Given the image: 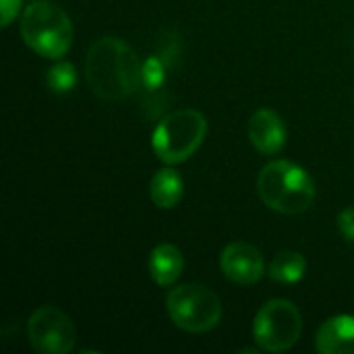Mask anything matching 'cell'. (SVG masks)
Segmentation results:
<instances>
[{"label":"cell","mask_w":354,"mask_h":354,"mask_svg":"<svg viewBox=\"0 0 354 354\" xmlns=\"http://www.w3.org/2000/svg\"><path fill=\"white\" fill-rule=\"evenodd\" d=\"M303 332V315L292 301L272 299L257 311L253 319V340L259 351L286 353Z\"/></svg>","instance_id":"obj_6"},{"label":"cell","mask_w":354,"mask_h":354,"mask_svg":"<svg viewBox=\"0 0 354 354\" xmlns=\"http://www.w3.org/2000/svg\"><path fill=\"white\" fill-rule=\"evenodd\" d=\"M27 338L41 354H68L75 348L77 332L71 317L54 305H41L29 315Z\"/></svg>","instance_id":"obj_7"},{"label":"cell","mask_w":354,"mask_h":354,"mask_svg":"<svg viewBox=\"0 0 354 354\" xmlns=\"http://www.w3.org/2000/svg\"><path fill=\"white\" fill-rule=\"evenodd\" d=\"M305 274H307V261L297 251L278 253L268 268V276L280 284H297L305 278Z\"/></svg>","instance_id":"obj_13"},{"label":"cell","mask_w":354,"mask_h":354,"mask_svg":"<svg viewBox=\"0 0 354 354\" xmlns=\"http://www.w3.org/2000/svg\"><path fill=\"white\" fill-rule=\"evenodd\" d=\"M251 145L263 156H276L284 149L288 133L280 114L272 108H259L253 112L247 124Z\"/></svg>","instance_id":"obj_9"},{"label":"cell","mask_w":354,"mask_h":354,"mask_svg":"<svg viewBox=\"0 0 354 354\" xmlns=\"http://www.w3.org/2000/svg\"><path fill=\"white\" fill-rule=\"evenodd\" d=\"M147 270L158 286H172L185 270V257L176 245L162 243L149 253Z\"/></svg>","instance_id":"obj_11"},{"label":"cell","mask_w":354,"mask_h":354,"mask_svg":"<svg viewBox=\"0 0 354 354\" xmlns=\"http://www.w3.org/2000/svg\"><path fill=\"white\" fill-rule=\"evenodd\" d=\"M166 311L172 324L189 334H205L222 319L218 295L201 284H180L166 295Z\"/></svg>","instance_id":"obj_5"},{"label":"cell","mask_w":354,"mask_h":354,"mask_svg":"<svg viewBox=\"0 0 354 354\" xmlns=\"http://www.w3.org/2000/svg\"><path fill=\"white\" fill-rule=\"evenodd\" d=\"M143 66L137 52L120 37L106 35L91 44L85 58V81L95 97L120 102L141 85Z\"/></svg>","instance_id":"obj_1"},{"label":"cell","mask_w":354,"mask_h":354,"mask_svg":"<svg viewBox=\"0 0 354 354\" xmlns=\"http://www.w3.org/2000/svg\"><path fill=\"white\" fill-rule=\"evenodd\" d=\"M21 10V0H0V12H2V27H8Z\"/></svg>","instance_id":"obj_17"},{"label":"cell","mask_w":354,"mask_h":354,"mask_svg":"<svg viewBox=\"0 0 354 354\" xmlns=\"http://www.w3.org/2000/svg\"><path fill=\"white\" fill-rule=\"evenodd\" d=\"M185 193V183L180 178V174L172 168H160L149 183V197L153 201L156 207L160 209H172L178 205V201L183 199Z\"/></svg>","instance_id":"obj_12"},{"label":"cell","mask_w":354,"mask_h":354,"mask_svg":"<svg viewBox=\"0 0 354 354\" xmlns=\"http://www.w3.org/2000/svg\"><path fill=\"white\" fill-rule=\"evenodd\" d=\"M207 135V120L199 110L183 108L164 116L153 135L151 147L160 162L176 166L187 162L203 143Z\"/></svg>","instance_id":"obj_4"},{"label":"cell","mask_w":354,"mask_h":354,"mask_svg":"<svg viewBox=\"0 0 354 354\" xmlns=\"http://www.w3.org/2000/svg\"><path fill=\"white\" fill-rule=\"evenodd\" d=\"M21 35L35 54L58 60L73 44V23L60 6L37 0L21 15Z\"/></svg>","instance_id":"obj_3"},{"label":"cell","mask_w":354,"mask_h":354,"mask_svg":"<svg viewBox=\"0 0 354 354\" xmlns=\"http://www.w3.org/2000/svg\"><path fill=\"white\" fill-rule=\"evenodd\" d=\"M315 348L322 354H354V315H334L317 332Z\"/></svg>","instance_id":"obj_10"},{"label":"cell","mask_w":354,"mask_h":354,"mask_svg":"<svg viewBox=\"0 0 354 354\" xmlns=\"http://www.w3.org/2000/svg\"><path fill=\"white\" fill-rule=\"evenodd\" d=\"M338 230L344 236V241L354 243V207H346L338 216Z\"/></svg>","instance_id":"obj_16"},{"label":"cell","mask_w":354,"mask_h":354,"mask_svg":"<svg viewBox=\"0 0 354 354\" xmlns=\"http://www.w3.org/2000/svg\"><path fill=\"white\" fill-rule=\"evenodd\" d=\"M166 79V66H164V60L158 58V56H149L143 64V73H141V83L147 87V89H160L162 83Z\"/></svg>","instance_id":"obj_15"},{"label":"cell","mask_w":354,"mask_h":354,"mask_svg":"<svg viewBox=\"0 0 354 354\" xmlns=\"http://www.w3.org/2000/svg\"><path fill=\"white\" fill-rule=\"evenodd\" d=\"M46 85L54 93H68L77 85V71L71 62H56L46 71Z\"/></svg>","instance_id":"obj_14"},{"label":"cell","mask_w":354,"mask_h":354,"mask_svg":"<svg viewBox=\"0 0 354 354\" xmlns=\"http://www.w3.org/2000/svg\"><path fill=\"white\" fill-rule=\"evenodd\" d=\"M220 268L226 280L239 286L257 284L266 274V261L261 251L245 241H236L224 247L220 255Z\"/></svg>","instance_id":"obj_8"},{"label":"cell","mask_w":354,"mask_h":354,"mask_svg":"<svg viewBox=\"0 0 354 354\" xmlns=\"http://www.w3.org/2000/svg\"><path fill=\"white\" fill-rule=\"evenodd\" d=\"M257 193L270 209L284 216H297L313 205L315 183L299 164L290 160H274L261 168L257 176Z\"/></svg>","instance_id":"obj_2"}]
</instances>
